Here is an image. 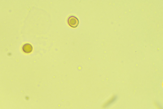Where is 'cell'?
Returning <instances> with one entry per match:
<instances>
[{
	"label": "cell",
	"mask_w": 163,
	"mask_h": 109,
	"mask_svg": "<svg viewBox=\"0 0 163 109\" xmlns=\"http://www.w3.org/2000/svg\"><path fill=\"white\" fill-rule=\"evenodd\" d=\"M79 20L74 16H70L68 20V23L69 25L73 28L77 27L79 25Z\"/></svg>",
	"instance_id": "6da1fadb"
},
{
	"label": "cell",
	"mask_w": 163,
	"mask_h": 109,
	"mask_svg": "<svg viewBox=\"0 0 163 109\" xmlns=\"http://www.w3.org/2000/svg\"><path fill=\"white\" fill-rule=\"evenodd\" d=\"M118 97L117 95H115L113 96L111 98L106 102L105 104L104 105L103 107L104 108H106L111 105L115 102H116L118 99Z\"/></svg>",
	"instance_id": "7a4b0ae2"
},
{
	"label": "cell",
	"mask_w": 163,
	"mask_h": 109,
	"mask_svg": "<svg viewBox=\"0 0 163 109\" xmlns=\"http://www.w3.org/2000/svg\"><path fill=\"white\" fill-rule=\"evenodd\" d=\"M33 49L32 47L31 44L27 43L24 44L23 47V50L25 53H30L32 52Z\"/></svg>",
	"instance_id": "3957f363"
}]
</instances>
